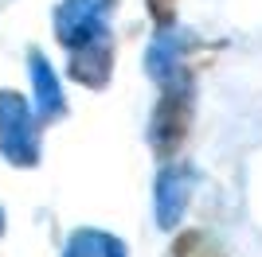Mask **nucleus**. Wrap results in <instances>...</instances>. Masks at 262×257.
Here are the masks:
<instances>
[{
	"label": "nucleus",
	"instance_id": "nucleus-1",
	"mask_svg": "<svg viewBox=\"0 0 262 257\" xmlns=\"http://www.w3.org/2000/svg\"><path fill=\"white\" fill-rule=\"evenodd\" d=\"M110 12L114 0H63L55 12V35L71 51V74L82 86H106L110 78Z\"/></svg>",
	"mask_w": 262,
	"mask_h": 257
},
{
	"label": "nucleus",
	"instance_id": "nucleus-2",
	"mask_svg": "<svg viewBox=\"0 0 262 257\" xmlns=\"http://www.w3.org/2000/svg\"><path fill=\"white\" fill-rule=\"evenodd\" d=\"M0 148L12 164H24V168L39 160V117L12 90H0Z\"/></svg>",
	"mask_w": 262,
	"mask_h": 257
},
{
	"label": "nucleus",
	"instance_id": "nucleus-3",
	"mask_svg": "<svg viewBox=\"0 0 262 257\" xmlns=\"http://www.w3.org/2000/svg\"><path fill=\"white\" fill-rule=\"evenodd\" d=\"M188 121H192V82L184 86H168L161 97V106H157V117H153V148L161 160H168L176 148H180V140L188 133Z\"/></svg>",
	"mask_w": 262,
	"mask_h": 257
},
{
	"label": "nucleus",
	"instance_id": "nucleus-4",
	"mask_svg": "<svg viewBox=\"0 0 262 257\" xmlns=\"http://www.w3.org/2000/svg\"><path fill=\"white\" fill-rule=\"evenodd\" d=\"M192 168L184 164H172V168H164L161 183H157V218L161 226H176V218L184 214V203L188 195H192Z\"/></svg>",
	"mask_w": 262,
	"mask_h": 257
},
{
	"label": "nucleus",
	"instance_id": "nucleus-5",
	"mask_svg": "<svg viewBox=\"0 0 262 257\" xmlns=\"http://www.w3.org/2000/svg\"><path fill=\"white\" fill-rule=\"evenodd\" d=\"M32 63V82H35V117L39 121H55L63 113V90H59V78H55L51 63H47L39 51L28 55Z\"/></svg>",
	"mask_w": 262,
	"mask_h": 257
},
{
	"label": "nucleus",
	"instance_id": "nucleus-6",
	"mask_svg": "<svg viewBox=\"0 0 262 257\" xmlns=\"http://www.w3.org/2000/svg\"><path fill=\"white\" fill-rule=\"evenodd\" d=\"M63 257H125V246L102 230H78V234H71Z\"/></svg>",
	"mask_w": 262,
	"mask_h": 257
},
{
	"label": "nucleus",
	"instance_id": "nucleus-7",
	"mask_svg": "<svg viewBox=\"0 0 262 257\" xmlns=\"http://www.w3.org/2000/svg\"><path fill=\"white\" fill-rule=\"evenodd\" d=\"M172 4H176V0H149L153 20H157V23H168V20H172Z\"/></svg>",
	"mask_w": 262,
	"mask_h": 257
},
{
	"label": "nucleus",
	"instance_id": "nucleus-8",
	"mask_svg": "<svg viewBox=\"0 0 262 257\" xmlns=\"http://www.w3.org/2000/svg\"><path fill=\"white\" fill-rule=\"evenodd\" d=\"M0 230H4V214H0Z\"/></svg>",
	"mask_w": 262,
	"mask_h": 257
}]
</instances>
